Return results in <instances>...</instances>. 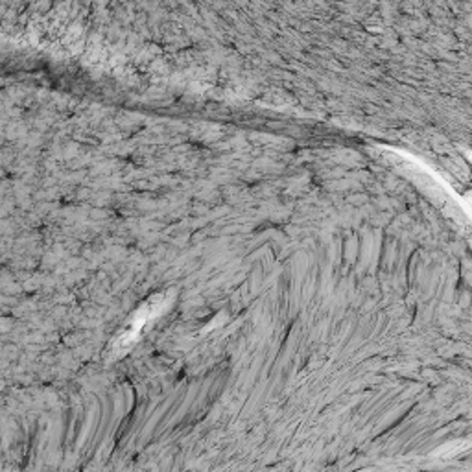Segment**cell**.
Returning <instances> with one entry per match:
<instances>
[{"label":"cell","mask_w":472,"mask_h":472,"mask_svg":"<svg viewBox=\"0 0 472 472\" xmlns=\"http://www.w3.org/2000/svg\"><path fill=\"white\" fill-rule=\"evenodd\" d=\"M166 299H168L166 295L157 293V295H153L150 301H146V303L135 312L131 321H129V323L126 325V328L116 336L115 341H113V345H111L113 356H120L122 352L127 351V349H129V347L133 345L135 341L140 338V334L144 332L146 325L152 323L157 315L163 314L164 306H166Z\"/></svg>","instance_id":"6da1fadb"}]
</instances>
